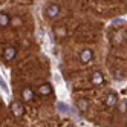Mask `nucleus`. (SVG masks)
I'll use <instances>...</instances> for the list:
<instances>
[{"label":"nucleus","mask_w":127,"mask_h":127,"mask_svg":"<svg viewBox=\"0 0 127 127\" xmlns=\"http://www.w3.org/2000/svg\"><path fill=\"white\" fill-rule=\"evenodd\" d=\"M44 14H46L49 19H55V17L60 15V6L55 5V3H51L44 8Z\"/></svg>","instance_id":"obj_1"},{"label":"nucleus","mask_w":127,"mask_h":127,"mask_svg":"<svg viewBox=\"0 0 127 127\" xmlns=\"http://www.w3.org/2000/svg\"><path fill=\"white\" fill-rule=\"evenodd\" d=\"M90 81H92V84L94 86H103L104 84V75L101 74V72H94V74H92V77H90Z\"/></svg>","instance_id":"obj_4"},{"label":"nucleus","mask_w":127,"mask_h":127,"mask_svg":"<svg viewBox=\"0 0 127 127\" xmlns=\"http://www.w3.org/2000/svg\"><path fill=\"white\" fill-rule=\"evenodd\" d=\"M11 23V19H9V15H8L6 12H2L0 14V26L2 28H8Z\"/></svg>","instance_id":"obj_9"},{"label":"nucleus","mask_w":127,"mask_h":127,"mask_svg":"<svg viewBox=\"0 0 127 127\" xmlns=\"http://www.w3.org/2000/svg\"><path fill=\"white\" fill-rule=\"evenodd\" d=\"M55 35L60 38V37H64L66 35V29L63 28V26H58V28H55Z\"/></svg>","instance_id":"obj_11"},{"label":"nucleus","mask_w":127,"mask_h":127,"mask_svg":"<svg viewBox=\"0 0 127 127\" xmlns=\"http://www.w3.org/2000/svg\"><path fill=\"white\" fill-rule=\"evenodd\" d=\"M15 54H17V49L14 46H6L5 51H3V58H5V61H12L15 58Z\"/></svg>","instance_id":"obj_3"},{"label":"nucleus","mask_w":127,"mask_h":127,"mask_svg":"<svg viewBox=\"0 0 127 127\" xmlns=\"http://www.w3.org/2000/svg\"><path fill=\"white\" fill-rule=\"evenodd\" d=\"M11 113L14 115V118H22L25 113V107L20 101H14L11 104Z\"/></svg>","instance_id":"obj_2"},{"label":"nucleus","mask_w":127,"mask_h":127,"mask_svg":"<svg viewBox=\"0 0 127 127\" xmlns=\"http://www.w3.org/2000/svg\"><path fill=\"white\" fill-rule=\"evenodd\" d=\"M92 58H94V51L92 49L81 51V54H80V61L81 63H89V61H92Z\"/></svg>","instance_id":"obj_5"},{"label":"nucleus","mask_w":127,"mask_h":127,"mask_svg":"<svg viewBox=\"0 0 127 127\" xmlns=\"http://www.w3.org/2000/svg\"><path fill=\"white\" fill-rule=\"evenodd\" d=\"M77 107L80 109V112H86L89 109V101H87V99H78V101H77Z\"/></svg>","instance_id":"obj_10"},{"label":"nucleus","mask_w":127,"mask_h":127,"mask_svg":"<svg viewBox=\"0 0 127 127\" xmlns=\"http://www.w3.org/2000/svg\"><path fill=\"white\" fill-rule=\"evenodd\" d=\"M38 94H40V95H43V96H48V95H51V94H52V86H51L49 83H44V84H41V86L38 87Z\"/></svg>","instance_id":"obj_7"},{"label":"nucleus","mask_w":127,"mask_h":127,"mask_svg":"<svg viewBox=\"0 0 127 127\" xmlns=\"http://www.w3.org/2000/svg\"><path fill=\"white\" fill-rule=\"evenodd\" d=\"M120 109H121V112H126V110H127V103H126V101H121Z\"/></svg>","instance_id":"obj_12"},{"label":"nucleus","mask_w":127,"mask_h":127,"mask_svg":"<svg viewBox=\"0 0 127 127\" xmlns=\"http://www.w3.org/2000/svg\"><path fill=\"white\" fill-rule=\"evenodd\" d=\"M34 90L31 89V87H25L23 90H22V98H23V101H32L34 99Z\"/></svg>","instance_id":"obj_6"},{"label":"nucleus","mask_w":127,"mask_h":127,"mask_svg":"<svg viewBox=\"0 0 127 127\" xmlns=\"http://www.w3.org/2000/svg\"><path fill=\"white\" fill-rule=\"evenodd\" d=\"M116 103H118V95H116V94L110 92V94L106 96V106H107V107H113Z\"/></svg>","instance_id":"obj_8"}]
</instances>
